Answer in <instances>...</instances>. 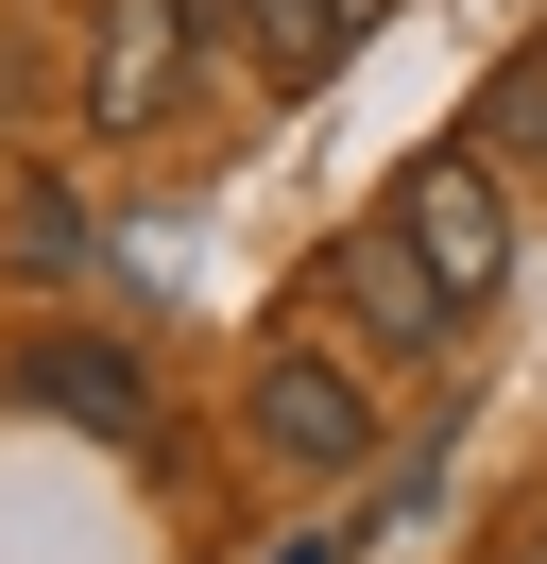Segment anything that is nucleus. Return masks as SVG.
Segmentation results:
<instances>
[{
	"label": "nucleus",
	"mask_w": 547,
	"mask_h": 564,
	"mask_svg": "<svg viewBox=\"0 0 547 564\" xmlns=\"http://www.w3.org/2000/svg\"><path fill=\"white\" fill-rule=\"evenodd\" d=\"M239 427H257V462H291V479H360V462H376V393L342 377L325 343H257Z\"/></svg>",
	"instance_id": "f257e3e1"
},
{
	"label": "nucleus",
	"mask_w": 547,
	"mask_h": 564,
	"mask_svg": "<svg viewBox=\"0 0 547 564\" xmlns=\"http://www.w3.org/2000/svg\"><path fill=\"white\" fill-rule=\"evenodd\" d=\"M394 240L444 274V308H496V274H513V206H496V154H410L394 172Z\"/></svg>",
	"instance_id": "f03ea898"
},
{
	"label": "nucleus",
	"mask_w": 547,
	"mask_h": 564,
	"mask_svg": "<svg viewBox=\"0 0 547 564\" xmlns=\"http://www.w3.org/2000/svg\"><path fill=\"white\" fill-rule=\"evenodd\" d=\"M189 52H205L189 0H103L86 18V138H154L171 86H189Z\"/></svg>",
	"instance_id": "7ed1b4c3"
},
{
	"label": "nucleus",
	"mask_w": 547,
	"mask_h": 564,
	"mask_svg": "<svg viewBox=\"0 0 547 564\" xmlns=\"http://www.w3.org/2000/svg\"><path fill=\"white\" fill-rule=\"evenodd\" d=\"M0 393L52 427H86V445H137L154 427V377H137V343H103V325H34L18 359H0Z\"/></svg>",
	"instance_id": "20e7f679"
},
{
	"label": "nucleus",
	"mask_w": 547,
	"mask_h": 564,
	"mask_svg": "<svg viewBox=\"0 0 547 564\" xmlns=\"http://www.w3.org/2000/svg\"><path fill=\"white\" fill-rule=\"evenodd\" d=\"M325 274H342V308H360V343H376V359H444V343H462V308H444V274L394 240V206H376L360 240L325 257Z\"/></svg>",
	"instance_id": "39448f33"
},
{
	"label": "nucleus",
	"mask_w": 547,
	"mask_h": 564,
	"mask_svg": "<svg viewBox=\"0 0 547 564\" xmlns=\"http://www.w3.org/2000/svg\"><path fill=\"white\" fill-rule=\"evenodd\" d=\"M189 18H223V35L257 52L274 86H325L342 52H360V18H342V0H189Z\"/></svg>",
	"instance_id": "423d86ee"
},
{
	"label": "nucleus",
	"mask_w": 547,
	"mask_h": 564,
	"mask_svg": "<svg viewBox=\"0 0 547 564\" xmlns=\"http://www.w3.org/2000/svg\"><path fill=\"white\" fill-rule=\"evenodd\" d=\"M0 257H18V274H86V206H68V188L52 172H0Z\"/></svg>",
	"instance_id": "0eeeda50"
},
{
	"label": "nucleus",
	"mask_w": 547,
	"mask_h": 564,
	"mask_svg": "<svg viewBox=\"0 0 547 564\" xmlns=\"http://www.w3.org/2000/svg\"><path fill=\"white\" fill-rule=\"evenodd\" d=\"M496 564H547V496H530V513H513V547H496Z\"/></svg>",
	"instance_id": "6e6552de"
},
{
	"label": "nucleus",
	"mask_w": 547,
	"mask_h": 564,
	"mask_svg": "<svg viewBox=\"0 0 547 564\" xmlns=\"http://www.w3.org/2000/svg\"><path fill=\"white\" fill-rule=\"evenodd\" d=\"M274 564H342V530H291V547H274Z\"/></svg>",
	"instance_id": "1a4fd4ad"
},
{
	"label": "nucleus",
	"mask_w": 547,
	"mask_h": 564,
	"mask_svg": "<svg viewBox=\"0 0 547 564\" xmlns=\"http://www.w3.org/2000/svg\"><path fill=\"white\" fill-rule=\"evenodd\" d=\"M342 18H360V35H376V18H394V0H342Z\"/></svg>",
	"instance_id": "9d476101"
}]
</instances>
